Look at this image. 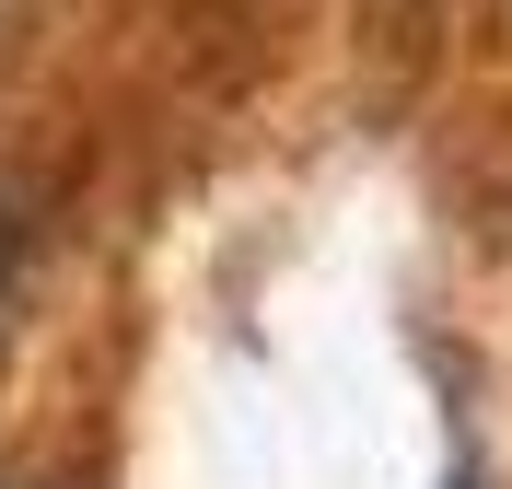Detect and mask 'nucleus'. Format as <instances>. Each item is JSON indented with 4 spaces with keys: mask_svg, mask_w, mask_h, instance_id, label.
<instances>
[{
    "mask_svg": "<svg viewBox=\"0 0 512 489\" xmlns=\"http://www.w3.org/2000/svg\"><path fill=\"white\" fill-rule=\"evenodd\" d=\"M12 292H24V210L0 198V326H12Z\"/></svg>",
    "mask_w": 512,
    "mask_h": 489,
    "instance_id": "obj_1",
    "label": "nucleus"
},
{
    "mask_svg": "<svg viewBox=\"0 0 512 489\" xmlns=\"http://www.w3.org/2000/svg\"><path fill=\"white\" fill-rule=\"evenodd\" d=\"M0 489H59V478H0Z\"/></svg>",
    "mask_w": 512,
    "mask_h": 489,
    "instance_id": "obj_2",
    "label": "nucleus"
}]
</instances>
